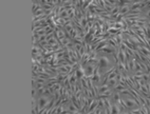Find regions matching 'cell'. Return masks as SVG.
I'll return each instance as SVG.
<instances>
[{"label":"cell","mask_w":150,"mask_h":114,"mask_svg":"<svg viewBox=\"0 0 150 114\" xmlns=\"http://www.w3.org/2000/svg\"><path fill=\"white\" fill-rule=\"evenodd\" d=\"M83 68V72H85V77H92L94 74V72L96 70L97 67L96 66H93V64H86Z\"/></svg>","instance_id":"1"},{"label":"cell","mask_w":150,"mask_h":114,"mask_svg":"<svg viewBox=\"0 0 150 114\" xmlns=\"http://www.w3.org/2000/svg\"><path fill=\"white\" fill-rule=\"evenodd\" d=\"M97 107H98V99H97V98H94L93 101H92V103L90 105V107L88 108V110H87V114L93 112Z\"/></svg>","instance_id":"2"},{"label":"cell","mask_w":150,"mask_h":114,"mask_svg":"<svg viewBox=\"0 0 150 114\" xmlns=\"http://www.w3.org/2000/svg\"><path fill=\"white\" fill-rule=\"evenodd\" d=\"M130 6L131 4H125V6H120L121 8V11H120V14H122V15H127V14L129 13V12L131 11V8H130Z\"/></svg>","instance_id":"3"},{"label":"cell","mask_w":150,"mask_h":114,"mask_svg":"<svg viewBox=\"0 0 150 114\" xmlns=\"http://www.w3.org/2000/svg\"><path fill=\"white\" fill-rule=\"evenodd\" d=\"M111 88H110L109 85H103V86H99L98 87V96L102 95V94H105V93L107 92V91H109ZM98 99V98H97Z\"/></svg>","instance_id":"4"},{"label":"cell","mask_w":150,"mask_h":114,"mask_svg":"<svg viewBox=\"0 0 150 114\" xmlns=\"http://www.w3.org/2000/svg\"><path fill=\"white\" fill-rule=\"evenodd\" d=\"M110 112H111V114H121V109H120V107L117 105L113 103L110 107Z\"/></svg>","instance_id":"5"},{"label":"cell","mask_w":150,"mask_h":114,"mask_svg":"<svg viewBox=\"0 0 150 114\" xmlns=\"http://www.w3.org/2000/svg\"><path fill=\"white\" fill-rule=\"evenodd\" d=\"M68 110H69L70 112H71V113L72 114H74V113H76V112H78L79 111V110H78L77 108H76V106H75L74 103H72V101H70L69 103H68Z\"/></svg>","instance_id":"6"},{"label":"cell","mask_w":150,"mask_h":114,"mask_svg":"<svg viewBox=\"0 0 150 114\" xmlns=\"http://www.w3.org/2000/svg\"><path fill=\"white\" fill-rule=\"evenodd\" d=\"M120 11H121V8L118 6H114V8L111 10V12H110V16H115V15H118L120 14Z\"/></svg>","instance_id":"7"},{"label":"cell","mask_w":150,"mask_h":114,"mask_svg":"<svg viewBox=\"0 0 150 114\" xmlns=\"http://www.w3.org/2000/svg\"><path fill=\"white\" fill-rule=\"evenodd\" d=\"M117 84H118V81L115 79V78H114V79H109V80H108V82H107V85H109L111 89H114Z\"/></svg>","instance_id":"8"},{"label":"cell","mask_w":150,"mask_h":114,"mask_svg":"<svg viewBox=\"0 0 150 114\" xmlns=\"http://www.w3.org/2000/svg\"><path fill=\"white\" fill-rule=\"evenodd\" d=\"M56 43H58V40L55 38V36H54L53 38H51V39L48 40V45H51V47H53L54 45H56Z\"/></svg>","instance_id":"9"},{"label":"cell","mask_w":150,"mask_h":114,"mask_svg":"<svg viewBox=\"0 0 150 114\" xmlns=\"http://www.w3.org/2000/svg\"><path fill=\"white\" fill-rule=\"evenodd\" d=\"M143 79H144L146 82H149V81H150L149 74H147V73H144V74H143Z\"/></svg>","instance_id":"10"},{"label":"cell","mask_w":150,"mask_h":114,"mask_svg":"<svg viewBox=\"0 0 150 114\" xmlns=\"http://www.w3.org/2000/svg\"><path fill=\"white\" fill-rule=\"evenodd\" d=\"M146 16V18L148 19V21H150V10L149 11H147V12H145V13H143Z\"/></svg>","instance_id":"11"},{"label":"cell","mask_w":150,"mask_h":114,"mask_svg":"<svg viewBox=\"0 0 150 114\" xmlns=\"http://www.w3.org/2000/svg\"><path fill=\"white\" fill-rule=\"evenodd\" d=\"M139 2H144V0H132V3H139Z\"/></svg>","instance_id":"12"},{"label":"cell","mask_w":150,"mask_h":114,"mask_svg":"<svg viewBox=\"0 0 150 114\" xmlns=\"http://www.w3.org/2000/svg\"><path fill=\"white\" fill-rule=\"evenodd\" d=\"M121 114H130V112H129V110H128V111H123V112H121Z\"/></svg>","instance_id":"13"},{"label":"cell","mask_w":150,"mask_h":114,"mask_svg":"<svg viewBox=\"0 0 150 114\" xmlns=\"http://www.w3.org/2000/svg\"><path fill=\"white\" fill-rule=\"evenodd\" d=\"M100 114H107V112H106V110H105V109H104V110H103L102 113H100Z\"/></svg>","instance_id":"14"},{"label":"cell","mask_w":150,"mask_h":114,"mask_svg":"<svg viewBox=\"0 0 150 114\" xmlns=\"http://www.w3.org/2000/svg\"><path fill=\"white\" fill-rule=\"evenodd\" d=\"M70 114H72V113H70Z\"/></svg>","instance_id":"15"}]
</instances>
